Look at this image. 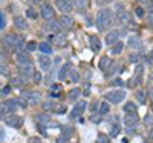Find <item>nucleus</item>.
<instances>
[{"mask_svg":"<svg viewBox=\"0 0 153 143\" xmlns=\"http://www.w3.org/2000/svg\"><path fill=\"white\" fill-rule=\"evenodd\" d=\"M113 23V11L109 9V8H103L98 11L97 14V19H95V25L98 31H106L112 26Z\"/></svg>","mask_w":153,"mask_h":143,"instance_id":"obj_1","label":"nucleus"},{"mask_svg":"<svg viewBox=\"0 0 153 143\" xmlns=\"http://www.w3.org/2000/svg\"><path fill=\"white\" fill-rule=\"evenodd\" d=\"M22 97H23L25 103L29 106H35L42 102V93L40 91H23Z\"/></svg>","mask_w":153,"mask_h":143,"instance_id":"obj_2","label":"nucleus"},{"mask_svg":"<svg viewBox=\"0 0 153 143\" xmlns=\"http://www.w3.org/2000/svg\"><path fill=\"white\" fill-rule=\"evenodd\" d=\"M19 40H20V35H17V34H6L2 38V45H3V48L8 51V53H12V51H16Z\"/></svg>","mask_w":153,"mask_h":143,"instance_id":"obj_3","label":"nucleus"},{"mask_svg":"<svg viewBox=\"0 0 153 143\" xmlns=\"http://www.w3.org/2000/svg\"><path fill=\"white\" fill-rule=\"evenodd\" d=\"M104 99L109 102V103H113V105H118L121 103L124 99H126V91L123 89H115V91H110L104 96Z\"/></svg>","mask_w":153,"mask_h":143,"instance_id":"obj_4","label":"nucleus"},{"mask_svg":"<svg viewBox=\"0 0 153 143\" xmlns=\"http://www.w3.org/2000/svg\"><path fill=\"white\" fill-rule=\"evenodd\" d=\"M40 16H42L46 22L55 19V11H54V6L51 5V3H48V2L42 3V6H40Z\"/></svg>","mask_w":153,"mask_h":143,"instance_id":"obj_5","label":"nucleus"},{"mask_svg":"<svg viewBox=\"0 0 153 143\" xmlns=\"http://www.w3.org/2000/svg\"><path fill=\"white\" fill-rule=\"evenodd\" d=\"M5 123H6L8 126H11V128L19 129V128L23 126V119H22L20 115L11 112V114H6V115H5Z\"/></svg>","mask_w":153,"mask_h":143,"instance_id":"obj_6","label":"nucleus"},{"mask_svg":"<svg viewBox=\"0 0 153 143\" xmlns=\"http://www.w3.org/2000/svg\"><path fill=\"white\" fill-rule=\"evenodd\" d=\"M143 75H144V66H143V65H138L133 79H132L129 83H127V86H129V88H133V86L141 85V83H143Z\"/></svg>","mask_w":153,"mask_h":143,"instance_id":"obj_7","label":"nucleus"},{"mask_svg":"<svg viewBox=\"0 0 153 143\" xmlns=\"http://www.w3.org/2000/svg\"><path fill=\"white\" fill-rule=\"evenodd\" d=\"M19 72H20V77H23L25 80H29L34 77V66L32 63H28V65H19Z\"/></svg>","mask_w":153,"mask_h":143,"instance_id":"obj_8","label":"nucleus"},{"mask_svg":"<svg viewBox=\"0 0 153 143\" xmlns=\"http://www.w3.org/2000/svg\"><path fill=\"white\" fill-rule=\"evenodd\" d=\"M55 6L63 12V14H69V12L75 8L74 0H55Z\"/></svg>","mask_w":153,"mask_h":143,"instance_id":"obj_9","label":"nucleus"},{"mask_svg":"<svg viewBox=\"0 0 153 143\" xmlns=\"http://www.w3.org/2000/svg\"><path fill=\"white\" fill-rule=\"evenodd\" d=\"M86 108H87V103H86V102H83V100L76 102V105L74 106V109H72V112H71V119H78V117H81V115L84 114Z\"/></svg>","mask_w":153,"mask_h":143,"instance_id":"obj_10","label":"nucleus"},{"mask_svg":"<svg viewBox=\"0 0 153 143\" xmlns=\"http://www.w3.org/2000/svg\"><path fill=\"white\" fill-rule=\"evenodd\" d=\"M16 60H17V65H28L31 63V53L28 49H23V51H17L16 53Z\"/></svg>","mask_w":153,"mask_h":143,"instance_id":"obj_11","label":"nucleus"},{"mask_svg":"<svg viewBox=\"0 0 153 143\" xmlns=\"http://www.w3.org/2000/svg\"><path fill=\"white\" fill-rule=\"evenodd\" d=\"M60 25H61V28L65 29V31H69L74 28V25H75V20L71 14H61L60 17Z\"/></svg>","mask_w":153,"mask_h":143,"instance_id":"obj_12","label":"nucleus"},{"mask_svg":"<svg viewBox=\"0 0 153 143\" xmlns=\"http://www.w3.org/2000/svg\"><path fill=\"white\" fill-rule=\"evenodd\" d=\"M120 35H121V32H120L118 29H113V31L107 32V35H106V43H107L109 46L115 45V43L120 40Z\"/></svg>","mask_w":153,"mask_h":143,"instance_id":"obj_13","label":"nucleus"},{"mask_svg":"<svg viewBox=\"0 0 153 143\" xmlns=\"http://www.w3.org/2000/svg\"><path fill=\"white\" fill-rule=\"evenodd\" d=\"M124 123H126V126H138V123H139L138 114H136V112L126 114V115H124Z\"/></svg>","mask_w":153,"mask_h":143,"instance_id":"obj_14","label":"nucleus"},{"mask_svg":"<svg viewBox=\"0 0 153 143\" xmlns=\"http://www.w3.org/2000/svg\"><path fill=\"white\" fill-rule=\"evenodd\" d=\"M14 26H16L19 31H26L29 25H28V22H26V19H25V17L16 16V17H14Z\"/></svg>","mask_w":153,"mask_h":143,"instance_id":"obj_15","label":"nucleus"},{"mask_svg":"<svg viewBox=\"0 0 153 143\" xmlns=\"http://www.w3.org/2000/svg\"><path fill=\"white\" fill-rule=\"evenodd\" d=\"M46 28L49 29V31H52V34H58V32H61V25H60V20H55V19H52V20H49L48 22V25H46Z\"/></svg>","mask_w":153,"mask_h":143,"instance_id":"obj_16","label":"nucleus"},{"mask_svg":"<svg viewBox=\"0 0 153 143\" xmlns=\"http://www.w3.org/2000/svg\"><path fill=\"white\" fill-rule=\"evenodd\" d=\"M89 46H91V49L94 51V53H98V51L101 49V40L94 34L89 35Z\"/></svg>","mask_w":153,"mask_h":143,"instance_id":"obj_17","label":"nucleus"},{"mask_svg":"<svg viewBox=\"0 0 153 143\" xmlns=\"http://www.w3.org/2000/svg\"><path fill=\"white\" fill-rule=\"evenodd\" d=\"M38 65H40V68L43 71H48L51 66H52V60H51L46 54L45 56H38Z\"/></svg>","mask_w":153,"mask_h":143,"instance_id":"obj_18","label":"nucleus"},{"mask_svg":"<svg viewBox=\"0 0 153 143\" xmlns=\"http://www.w3.org/2000/svg\"><path fill=\"white\" fill-rule=\"evenodd\" d=\"M113 63V60L109 57V56H103L100 59V62H98V68L101 69V71H107L109 68H110V65Z\"/></svg>","mask_w":153,"mask_h":143,"instance_id":"obj_19","label":"nucleus"},{"mask_svg":"<svg viewBox=\"0 0 153 143\" xmlns=\"http://www.w3.org/2000/svg\"><path fill=\"white\" fill-rule=\"evenodd\" d=\"M35 122L38 123V125H49L51 123V117L48 115V114H45V112H38V114H35Z\"/></svg>","mask_w":153,"mask_h":143,"instance_id":"obj_20","label":"nucleus"},{"mask_svg":"<svg viewBox=\"0 0 153 143\" xmlns=\"http://www.w3.org/2000/svg\"><path fill=\"white\" fill-rule=\"evenodd\" d=\"M75 6L81 14H86V11L89 9V0H75Z\"/></svg>","mask_w":153,"mask_h":143,"instance_id":"obj_21","label":"nucleus"},{"mask_svg":"<svg viewBox=\"0 0 153 143\" xmlns=\"http://www.w3.org/2000/svg\"><path fill=\"white\" fill-rule=\"evenodd\" d=\"M72 71V63H66L65 66H63L61 69H60V74H58V79L60 80H65L66 77H68V74Z\"/></svg>","mask_w":153,"mask_h":143,"instance_id":"obj_22","label":"nucleus"},{"mask_svg":"<svg viewBox=\"0 0 153 143\" xmlns=\"http://www.w3.org/2000/svg\"><path fill=\"white\" fill-rule=\"evenodd\" d=\"M98 112L101 115H106L110 112V103L106 100V102H100V105H98Z\"/></svg>","mask_w":153,"mask_h":143,"instance_id":"obj_23","label":"nucleus"},{"mask_svg":"<svg viewBox=\"0 0 153 143\" xmlns=\"http://www.w3.org/2000/svg\"><path fill=\"white\" fill-rule=\"evenodd\" d=\"M80 96H81V89H80L78 86L72 88V89L69 91V94H68V97H69L71 102H76V99H80Z\"/></svg>","mask_w":153,"mask_h":143,"instance_id":"obj_24","label":"nucleus"},{"mask_svg":"<svg viewBox=\"0 0 153 143\" xmlns=\"http://www.w3.org/2000/svg\"><path fill=\"white\" fill-rule=\"evenodd\" d=\"M52 42H55L58 46H65L66 45V42H68V38H66V35L65 34H54V38H52Z\"/></svg>","mask_w":153,"mask_h":143,"instance_id":"obj_25","label":"nucleus"},{"mask_svg":"<svg viewBox=\"0 0 153 143\" xmlns=\"http://www.w3.org/2000/svg\"><path fill=\"white\" fill-rule=\"evenodd\" d=\"M123 49H124V43L123 42H117L115 45H112V49H110V53L113 54V56H120L121 53H123Z\"/></svg>","mask_w":153,"mask_h":143,"instance_id":"obj_26","label":"nucleus"},{"mask_svg":"<svg viewBox=\"0 0 153 143\" xmlns=\"http://www.w3.org/2000/svg\"><path fill=\"white\" fill-rule=\"evenodd\" d=\"M120 69H121V65H120L118 62H113V63L110 65V68H109V69L106 71V72H107L106 75H107V77H112L113 74H117V72H118Z\"/></svg>","mask_w":153,"mask_h":143,"instance_id":"obj_27","label":"nucleus"},{"mask_svg":"<svg viewBox=\"0 0 153 143\" xmlns=\"http://www.w3.org/2000/svg\"><path fill=\"white\" fill-rule=\"evenodd\" d=\"M38 49H40L43 54H52V46H51L49 42H42L38 45Z\"/></svg>","mask_w":153,"mask_h":143,"instance_id":"obj_28","label":"nucleus"},{"mask_svg":"<svg viewBox=\"0 0 153 143\" xmlns=\"http://www.w3.org/2000/svg\"><path fill=\"white\" fill-rule=\"evenodd\" d=\"M120 22L123 23V25H130L132 23V17H130V14H129V12H127V11H121L120 12Z\"/></svg>","mask_w":153,"mask_h":143,"instance_id":"obj_29","label":"nucleus"},{"mask_svg":"<svg viewBox=\"0 0 153 143\" xmlns=\"http://www.w3.org/2000/svg\"><path fill=\"white\" fill-rule=\"evenodd\" d=\"M123 111H124L126 114H132V112H136L138 108H136V105H135L133 102H126V105H124Z\"/></svg>","mask_w":153,"mask_h":143,"instance_id":"obj_30","label":"nucleus"},{"mask_svg":"<svg viewBox=\"0 0 153 143\" xmlns=\"http://www.w3.org/2000/svg\"><path fill=\"white\" fill-rule=\"evenodd\" d=\"M25 83H26V80H25L23 77H20V75L11 80V86L12 88H22V86H25Z\"/></svg>","mask_w":153,"mask_h":143,"instance_id":"obj_31","label":"nucleus"},{"mask_svg":"<svg viewBox=\"0 0 153 143\" xmlns=\"http://www.w3.org/2000/svg\"><path fill=\"white\" fill-rule=\"evenodd\" d=\"M43 111H55L57 109V103L55 102H52V100H48V102H43Z\"/></svg>","mask_w":153,"mask_h":143,"instance_id":"obj_32","label":"nucleus"},{"mask_svg":"<svg viewBox=\"0 0 153 143\" xmlns=\"http://www.w3.org/2000/svg\"><path fill=\"white\" fill-rule=\"evenodd\" d=\"M129 46H133V48L141 46V40H139V37H136V35H132V37L129 38Z\"/></svg>","mask_w":153,"mask_h":143,"instance_id":"obj_33","label":"nucleus"},{"mask_svg":"<svg viewBox=\"0 0 153 143\" xmlns=\"http://www.w3.org/2000/svg\"><path fill=\"white\" fill-rule=\"evenodd\" d=\"M0 74L2 75H9V66L6 62H2L0 60Z\"/></svg>","mask_w":153,"mask_h":143,"instance_id":"obj_34","label":"nucleus"},{"mask_svg":"<svg viewBox=\"0 0 153 143\" xmlns=\"http://www.w3.org/2000/svg\"><path fill=\"white\" fill-rule=\"evenodd\" d=\"M120 131H121V126H120L118 123H113V125H112V128H110V135H112V137L118 135V134H120Z\"/></svg>","mask_w":153,"mask_h":143,"instance_id":"obj_35","label":"nucleus"},{"mask_svg":"<svg viewBox=\"0 0 153 143\" xmlns=\"http://www.w3.org/2000/svg\"><path fill=\"white\" fill-rule=\"evenodd\" d=\"M26 49L29 51V53H34V51H37V49H38V43H37V42H34V40H31V42H28V43H26Z\"/></svg>","mask_w":153,"mask_h":143,"instance_id":"obj_36","label":"nucleus"},{"mask_svg":"<svg viewBox=\"0 0 153 143\" xmlns=\"http://www.w3.org/2000/svg\"><path fill=\"white\" fill-rule=\"evenodd\" d=\"M139 60H141V54H139V53H133V54L129 56V62L130 63H138Z\"/></svg>","mask_w":153,"mask_h":143,"instance_id":"obj_37","label":"nucleus"},{"mask_svg":"<svg viewBox=\"0 0 153 143\" xmlns=\"http://www.w3.org/2000/svg\"><path fill=\"white\" fill-rule=\"evenodd\" d=\"M135 16H136L138 19H143V17L146 16V11H144V8H143V6H138V8H135Z\"/></svg>","mask_w":153,"mask_h":143,"instance_id":"obj_38","label":"nucleus"},{"mask_svg":"<svg viewBox=\"0 0 153 143\" xmlns=\"http://www.w3.org/2000/svg\"><path fill=\"white\" fill-rule=\"evenodd\" d=\"M101 119H103V115H101V114L98 112V114H94V115L89 117V122H92V123H100V122H101Z\"/></svg>","mask_w":153,"mask_h":143,"instance_id":"obj_39","label":"nucleus"},{"mask_svg":"<svg viewBox=\"0 0 153 143\" xmlns=\"http://www.w3.org/2000/svg\"><path fill=\"white\" fill-rule=\"evenodd\" d=\"M136 99H138V102L141 103V105L146 103V94L143 93V91H136Z\"/></svg>","mask_w":153,"mask_h":143,"instance_id":"obj_40","label":"nucleus"},{"mask_svg":"<svg viewBox=\"0 0 153 143\" xmlns=\"http://www.w3.org/2000/svg\"><path fill=\"white\" fill-rule=\"evenodd\" d=\"M98 143H110V138L106 134H98Z\"/></svg>","mask_w":153,"mask_h":143,"instance_id":"obj_41","label":"nucleus"},{"mask_svg":"<svg viewBox=\"0 0 153 143\" xmlns=\"http://www.w3.org/2000/svg\"><path fill=\"white\" fill-rule=\"evenodd\" d=\"M147 23H149V26H152L153 28V6L150 8V11H149V16H147Z\"/></svg>","mask_w":153,"mask_h":143,"instance_id":"obj_42","label":"nucleus"},{"mask_svg":"<svg viewBox=\"0 0 153 143\" xmlns=\"http://www.w3.org/2000/svg\"><path fill=\"white\" fill-rule=\"evenodd\" d=\"M71 74H72V82H78V80H80V72H78V71L72 69Z\"/></svg>","mask_w":153,"mask_h":143,"instance_id":"obj_43","label":"nucleus"},{"mask_svg":"<svg viewBox=\"0 0 153 143\" xmlns=\"http://www.w3.org/2000/svg\"><path fill=\"white\" fill-rule=\"evenodd\" d=\"M26 14H28V17H29V19H37V16H38L32 8H29V9L26 11Z\"/></svg>","mask_w":153,"mask_h":143,"instance_id":"obj_44","label":"nucleus"},{"mask_svg":"<svg viewBox=\"0 0 153 143\" xmlns=\"http://www.w3.org/2000/svg\"><path fill=\"white\" fill-rule=\"evenodd\" d=\"M66 111H68V109H66V106H65V105H58V106H57V109H55V112H57V114H66Z\"/></svg>","mask_w":153,"mask_h":143,"instance_id":"obj_45","label":"nucleus"},{"mask_svg":"<svg viewBox=\"0 0 153 143\" xmlns=\"http://www.w3.org/2000/svg\"><path fill=\"white\" fill-rule=\"evenodd\" d=\"M42 79H43V77H42L40 72H34V82H35V83H40Z\"/></svg>","mask_w":153,"mask_h":143,"instance_id":"obj_46","label":"nucleus"},{"mask_svg":"<svg viewBox=\"0 0 153 143\" xmlns=\"http://www.w3.org/2000/svg\"><path fill=\"white\" fill-rule=\"evenodd\" d=\"M146 62H147L149 65H153V49L150 51V54L147 56V59H146Z\"/></svg>","mask_w":153,"mask_h":143,"instance_id":"obj_47","label":"nucleus"},{"mask_svg":"<svg viewBox=\"0 0 153 143\" xmlns=\"http://www.w3.org/2000/svg\"><path fill=\"white\" fill-rule=\"evenodd\" d=\"M5 26H6V25H5V17L0 14V29H3Z\"/></svg>","mask_w":153,"mask_h":143,"instance_id":"obj_48","label":"nucleus"},{"mask_svg":"<svg viewBox=\"0 0 153 143\" xmlns=\"http://www.w3.org/2000/svg\"><path fill=\"white\" fill-rule=\"evenodd\" d=\"M60 85L58 83H54V85H51V91H60Z\"/></svg>","mask_w":153,"mask_h":143,"instance_id":"obj_49","label":"nucleus"},{"mask_svg":"<svg viewBox=\"0 0 153 143\" xmlns=\"http://www.w3.org/2000/svg\"><path fill=\"white\" fill-rule=\"evenodd\" d=\"M139 2H143L147 6H153V0H139Z\"/></svg>","mask_w":153,"mask_h":143,"instance_id":"obj_50","label":"nucleus"},{"mask_svg":"<svg viewBox=\"0 0 153 143\" xmlns=\"http://www.w3.org/2000/svg\"><path fill=\"white\" fill-rule=\"evenodd\" d=\"M146 122H147V123H149V125H150V122H153V115H152V114H150V112H149V114H147V115H146Z\"/></svg>","mask_w":153,"mask_h":143,"instance_id":"obj_51","label":"nucleus"},{"mask_svg":"<svg viewBox=\"0 0 153 143\" xmlns=\"http://www.w3.org/2000/svg\"><path fill=\"white\" fill-rule=\"evenodd\" d=\"M5 135H6V134H5V131H3V128H0V141L5 140Z\"/></svg>","mask_w":153,"mask_h":143,"instance_id":"obj_52","label":"nucleus"},{"mask_svg":"<svg viewBox=\"0 0 153 143\" xmlns=\"http://www.w3.org/2000/svg\"><path fill=\"white\" fill-rule=\"evenodd\" d=\"M57 143H68V138H65V137L61 135V137H60V138L57 140Z\"/></svg>","mask_w":153,"mask_h":143,"instance_id":"obj_53","label":"nucleus"},{"mask_svg":"<svg viewBox=\"0 0 153 143\" xmlns=\"http://www.w3.org/2000/svg\"><path fill=\"white\" fill-rule=\"evenodd\" d=\"M112 85H123V80H120V79H115V80L112 82Z\"/></svg>","mask_w":153,"mask_h":143,"instance_id":"obj_54","label":"nucleus"},{"mask_svg":"<svg viewBox=\"0 0 153 143\" xmlns=\"http://www.w3.org/2000/svg\"><path fill=\"white\" fill-rule=\"evenodd\" d=\"M149 140H150V141H153V128L149 131Z\"/></svg>","mask_w":153,"mask_h":143,"instance_id":"obj_55","label":"nucleus"},{"mask_svg":"<svg viewBox=\"0 0 153 143\" xmlns=\"http://www.w3.org/2000/svg\"><path fill=\"white\" fill-rule=\"evenodd\" d=\"M11 93V88L8 86V88H5V89H2V94H9Z\"/></svg>","mask_w":153,"mask_h":143,"instance_id":"obj_56","label":"nucleus"},{"mask_svg":"<svg viewBox=\"0 0 153 143\" xmlns=\"http://www.w3.org/2000/svg\"><path fill=\"white\" fill-rule=\"evenodd\" d=\"M149 96H150V100H152V102H153V88H152V89H150V93H149Z\"/></svg>","mask_w":153,"mask_h":143,"instance_id":"obj_57","label":"nucleus"},{"mask_svg":"<svg viewBox=\"0 0 153 143\" xmlns=\"http://www.w3.org/2000/svg\"><path fill=\"white\" fill-rule=\"evenodd\" d=\"M32 2H35V3H37V2H40V0H32Z\"/></svg>","mask_w":153,"mask_h":143,"instance_id":"obj_58","label":"nucleus"},{"mask_svg":"<svg viewBox=\"0 0 153 143\" xmlns=\"http://www.w3.org/2000/svg\"><path fill=\"white\" fill-rule=\"evenodd\" d=\"M0 120H2V112H0Z\"/></svg>","mask_w":153,"mask_h":143,"instance_id":"obj_59","label":"nucleus"}]
</instances>
